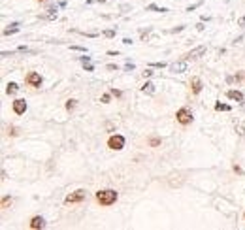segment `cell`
<instances>
[{
	"instance_id": "cell-15",
	"label": "cell",
	"mask_w": 245,
	"mask_h": 230,
	"mask_svg": "<svg viewBox=\"0 0 245 230\" xmlns=\"http://www.w3.org/2000/svg\"><path fill=\"white\" fill-rule=\"evenodd\" d=\"M19 29H17V25H11V29H6L4 30V36H10V34H15Z\"/></svg>"
},
{
	"instance_id": "cell-22",
	"label": "cell",
	"mask_w": 245,
	"mask_h": 230,
	"mask_svg": "<svg viewBox=\"0 0 245 230\" xmlns=\"http://www.w3.org/2000/svg\"><path fill=\"white\" fill-rule=\"evenodd\" d=\"M104 36H108V38H113V36H115V30H106V32H104Z\"/></svg>"
},
{
	"instance_id": "cell-16",
	"label": "cell",
	"mask_w": 245,
	"mask_h": 230,
	"mask_svg": "<svg viewBox=\"0 0 245 230\" xmlns=\"http://www.w3.org/2000/svg\"><path fill=\"white\" fill-rule=\"evenodd\" d=\"M160 142H162L160 138H151V140H149V145H151V147H157V145H160Z\"/></svg>"
},
{
	"instance_id": "cell-14",
	"label": "cell",
	"mask_w": 245,
	"mask_h": 230,
	"mask_svg": "<svg viewBox=\"0 0 245 230\" xmlns=\"http://www.w3.org/2000/svg\"><path fill=\"white\" fill-rule=\"evenodd\" d=\"M215 109H217V111H230V106H226V104H220V102H217V104H215Z\"/></svg>"
},
{
	"instance_id": "cell-27",
	"label": "cell",
	"mask_w": 245,
	"mask_h": 230,
	"mask_svg": "<svg viewBox=\"0 0 245 230\" xmlns=\"http://www.w3.org/2000/svg\"><path fill=\"white\" fill-rule=\"evenodd\" d=\"M234 172H238V174H243V170H241L239 166H234Z\"/></svg>"
},
{
	"instance_id": "cell-7",
	"label": "cell",
	"mask_w": 245,
	"mask_h": 230,
	"mask_svg": "<svg viewBox=\"0 0 245 230\" xmlns=\"http://www.w3.org/2000/svg\"><path fill=\"white\" fill-rule=\"evenodd\" d=\"M187 70H189L187 60H179V62H174V64H172V72H176V74H183V72H187Z\"/></svg>"
},
{
	"instance_id": "cell-3",
	"label": "cell",
	"mask_w": 245,
	"mask_h": 230,
	"mask_svg": "<svg viewBox=\"0 0 245 230\" xmlns=\"http://www.w3.org/2000/svg\"><path fill=\"white\" fill-rule=\"evenodd\" d=\"M108 147H109V149H113V151H121L122 147H125V138H122L121 134L109 136V140H108Z\"/></svg>"
},
{
	"instance_id": "cell-23",
	"label": "cell",
	"mask_w": 245,
	"mask_h": 230,
	"mask_svg": "<svg viewBox=\"0 0 245 230\" xmlns=\"http://www.w3.org/2000/svg\"><path fill=\"white\" fill-rule=\"evenodd\" d=\"M151 66H153V68H164L166 64H164V62H153Z\"/></svg>"
},
{
	"instance_id": "cell-6",
	"label": "cell",
	"mask_w": 245,
	"mask_h": 230,
	"mask_svg": "<svg viewBox=\"0 0 245 230\" xmlns=\"http://www.w3.org/2000/svg\"><path fill=\"white\" fill-rule=\"evenodd\" d=\"M24 111H27V102H24L23 98L13 100V113H15V115H23Z\"/></svg>"
},
{
	"instance_id": "cell-18",
	"label": "cell",
	"mask_w": 245,
	"mask_h": 230,
	"mask_svg": "<svg viewBox=\"0 0 245 230\" xmlns=\"http://www.w3.org/2000/svg\"><path fill=\"white\" fill-rule=\"evenodd\" d=\"M76 102H78V100H74V98H72V100H68V102H66V109H68V111H70V109H74V108H76Z\"/></svg>"
},
{
	"instance_id": "cell-17",
	"label": "cell",
	"mask_w": 245,
	"mask_h": 230,
	"mask_svg": "<svg viewBox=\"0 0 245 230\" xmlns=\"http://www.w3.org/2000/svg\"><path fill=\"white\" fill-rule=\"evenodd\" d=\"M147 10H153V11H160V13H162V11H168L166 8H158V6H155V4H151V6H147Z\"/></svg>"
},
{
	"instance_id": "cell-29",
	"label": "cell",
	"mask_w": 245,
	"mask_h": 230,
	"mask_svg": "<svg viewBox=\"0 0 245 230\" xmlns=\"http://www.w3.org/2000/svg\"><path fill=\"white\" fill-rule=\"evenodd\" d=\"M243 217H245V213H243Z\"/></svg>"
},
{
	"instance_id": "cell-11",
	"label": "cell",
	"mask_w": 245,
	"mask_h": 230,
	"mask_svg": "<svg viewBox=\"0 0 245 230\" xmlns=\"http://www.w3.org/2000/svg\"><path fill=\"white\" fill-rule=\"evenodd\" d=\"M141 93H145V95H155V83L145 81L143 87H141Z\"/></svg>"
},
{
	"instance_id": "cell-5",
	"label": "cell",
	"mask_w": 245,
	"mask_h": 230,
	"mask_svg": "<svg viewBox=\"0 0 245 230\" xmlns=\"http://www.w3.org/2000/svg\"><path fill=\"white\" fill-rule=\"evenodd\" d=\"M24 81H27V85H29V87L38 89V87L42 85V81H43V79H42V76H40L38 72H30V74L27 76V79H24Z\"/></svg>"
},
{
	"instance_id": "cell-2",
	"label": "cell",
	"mask_w": 245,
	"mask_h": 230,
	"mask_svg": "<svg viewBox=\"0 0 245 230\" xmlns=\"http://www.w3.org/2000/svg\"><path fill=\"white\" fill-rule=\"evenodd\" d=\"M176 119H177L179 125H190L192 123V113L187 108H179L177 113H176Z\"/></svg>"
},
{
	"instance_id": "cell-28",
	"label": "cell",
	"mask_w": 245,
	"mask_h": 230,
	"mask_svg": "<svg viewBox=\"0 0 245 230\" xmlns=\"http://www.w3.org/2000/svg\"><path fill=\"white\" fill-rule=\"evenodd\" d=\"M38 2H45V0H38Z\"/></svg>"
},
{
	"instance_id": "cell-8",
	"label": "cell",
	"mask_w": 245,
	"mask_h": 230,
	"mask_svg": "<svg viewBox=\"0 0 245 230\" xmlns=\"http://www.w3.org/2000/svg\"><path fill=\"white\" fill-rule=\"evenodd\" d=\"M206 53V47L204 45H200V47H196V49H192V51H189L187 55H185V59L189 60V59H198V57H202Z\"/></svg>"
},
{
	"instance_id": "cell-25",
	"label": "cell",
	"mask_w": 245,
	"mask_h": 230,
	"mask_svg": "<svg viewBox=\"0 0 245 230\" xmlns=\"http://www.w3.org/2000/svg\"><path fill=\"white\" fill-rule=\"evenodd\" d=\"M100 100H102L104 104H108V102H109V95H102V98H100Z\"/></svg>"
},
{
	"instance_id": "cell-26",
	"label": "cell",
	"mask_w": 245,
	"mask_h": 230,
	"mask_svg": "<svg viewBox=\"0 0 245 230\" xmlns=\"http://www.w3.org/2000/svg\"><path fill=\"white\" fill-rule=\"evenodd\" d=\"M238 25H239V27H245V17H241V19L238 21Z\"/></svg>"
},
{
	"instance_id": "cell-4",
	"label": "cell",
	"mask_w": 245,
	"mask_h": 230,
	"mask_svg": "<svg viewBox=\"0 0 245 230\" xmlns=\"http://www.w3.org/2000/svg\"><path fill=\"white\" fill-rule=\"evenodd\" d=\"M85 196H87V192H85L83 189H78V191L70 192V194L64 198V204H78V202H83Z\"/></svg>"
},
{
	"instance_id": "cell-24",
	"label": "cell",
	"mask_w": 245,
	"mask_h": 230,
	"mask_svg": "<svg viewBox=\"0 0 245 230\" xmlns=\"http://www.w3.org/2000/svg\"><path fill=\"white\" fill-rule=\"evenodd\" d=\"M109 93H111L113 96H121V91H117V89H111V91H109Z\"/></svg>"
},
{
	"instance_id": "cell-19",
	"label": "cell",
	"mask_w": 245,
	"mask_h": 230,
	"mask_svg": "<svg viewBox=\"0 0 245 230\" xmlns=\"http://www.w3.org/2000/svg\"><path fill=\"white\" fill-rule=\"evenodd\" d=\"M10 204H11V198H10V196H4V198H2V208H8Z\"/></svg>"
},
{
	"instance_id": "cell-1",
	"label": "cell",
	"mask_w": 245,
	"mask_h": 230,
	"mask_svg": "<svg viewBox=\"0 0 245 230\" xmlns=\"http://www.w3.org/2000/svg\"><path fill=\"white\" fill-rule=\"evenodd\" d=\"M117 198H119V194L113 189H104V191H98L96 192V202L100 204V206H111V204L117 202Z\"/></svg>"
},
{
	"instance_id": "cell-20",
	"label": "cell",
	"mask_w": 245,
	"mask_h": 230,
	"mask_svg": "<svg viewBox=\"0 0 245 230\" xmlns=\"http://www.w3.org/2000/svg\"><path fill=\"white\" fill-rule=\"evenodd\" d=\"M8 134H11V136H17L19 132H17V128H15V126H10V128H8Z\"/></svg>"
},
{
	"instance_id": "cell-12",
	"label": "cell",
	"mask_w": 245,
	"mask_h": 230,
	"mask_svg": "<svg viewBox=\"0 0 245 230\" xmlns=\"http://www.w3.org/2000/svg\"><path fill=\"white\" fill-rule=\"evenodd\" d=\"M226 96H228L230 100H236V102H243V95L239 93V91H228V93H226Z\"/></svg>"
},
{
	"instance_id": "cell-9",
	"label": "cell",
	"mask_w": 245,
	"mask_h": 230,
	"mask_svg": "<svg viewBox=\"0 0 245 230\" xmlns=\"http://www.w3.org/2000/svg\"><path fill=\"white\" fill-rule=\"evenodd\" d=\"M202 79L200 77H192L190 79V91H192V95H198L200 93V91H202Z\"/></svg>"
},
{
	"instance_id": "cell-21",
	"label": "cell",
	"mask_w": 245,
	"mask_h": 230,
	"mask_svg": "<svg viewBox=\"0 0 245 230\" xmlns=\"http://www.w3.org/2000/svg\"><path fill=\"white\" fill-rule=\"evenodd\" d=\"M153 76V70H151V68H147V70L143 72V77H151Z\"/></svg>"
},
{
	"instance_id": "cell-10",
	"label": "cell",
	"mask_w": 245,
	"mask_h": 230,
	"mask_svg": "<svg viewBox=\"0 0 245 230\" xmlns=\"http://www.w3.org/2000/svg\"><path fill=\"white\" fill-rule=\"evenodd\" d=\"M32 230H38V228H43L45 226V221H43V217H40V215H36V217H32L30 219V224H29Z\"/></svg>"
},
{
	"instance_id": "cell-13",
	"label": "cell",
	"mask_w": 245,
	"mask_h": 230,
	"mask_svg": "<svg viewBox=\"0 0 245 230\" xmlns=\"http://www.w3.org/2000/svg\"><path fill=\"white\" fill-rule=\"evenodd\" d=\"M17 91H19V85H17V83H13V81L8 83V87H6V93H8V95H15Z\"/></svg>"
}]
</instances>
